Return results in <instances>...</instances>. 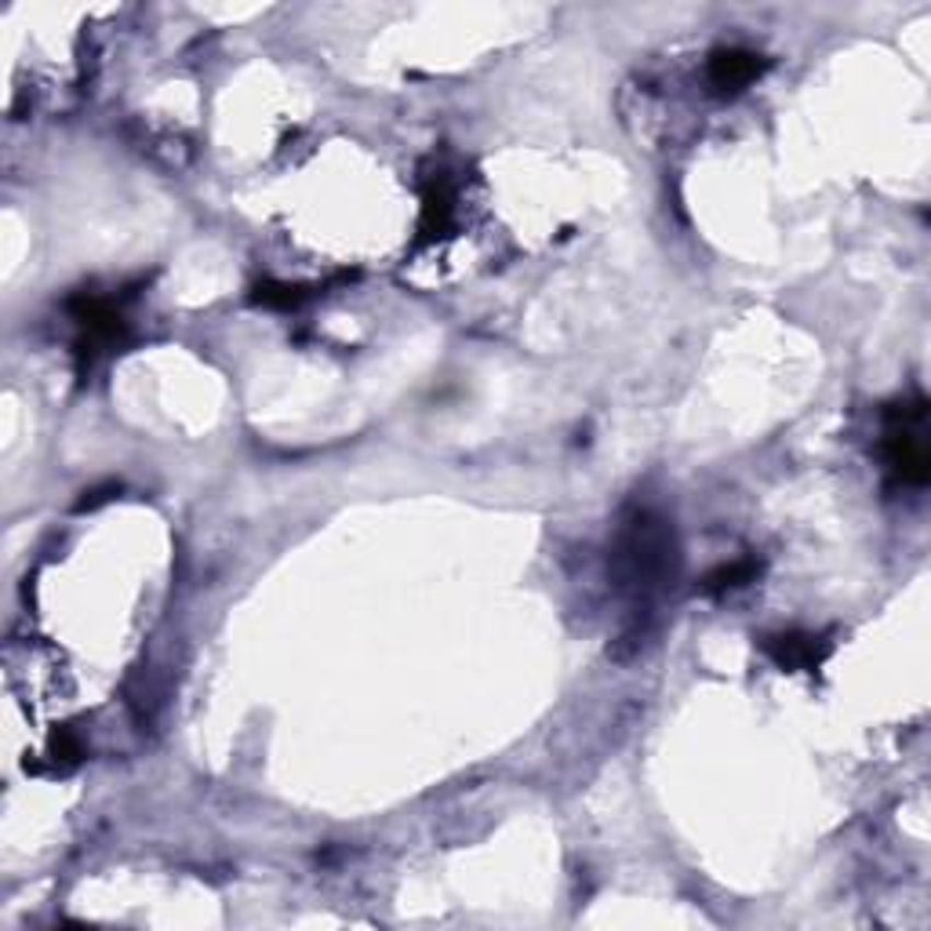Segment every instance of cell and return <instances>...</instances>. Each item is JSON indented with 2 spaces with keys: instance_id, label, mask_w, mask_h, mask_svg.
<instances>
[{
  "instance_id": "6da1fadb",
  "label": "cell",
  "mask_w": 931,
  "mask_h": 931,
  "mask_svg": "<svg viewBox=\"0 0 931 931\" xmlns=\"http://www.w3.org/2000/svg\"><path fill=\"white\" fill-rule=\"evenodd\" d=\"M611 567L627 589L652 597L655 589L674 583L677 575V539L674 528L652 509H630L611 550Z\"/></svg>"
},
{
  "instance_id": "7a4b0ae2",
  "label": "cell",
  "mask_w": 931,
  "mask_h": 931,
  "mask_svg": "<svg viewBox=\"0 0 931 931\" xmlns=\"http://www.w3.org/2000/svg\"><path fill=\"white\" fill-rule=\"evenodd\" d=\"M765 652L775 658L779 669H815L830 655V644L812 633H779V637L765 641Z\"/></svg>"
},
{
  "instance_id": "3957f363",
  "label": "cell",
  "mask_w": 931,
  "mask_h": 931,
  "mask_svg": "<svg viewBox=\"0 0 931 931\" xmlns=\"http://www.w3.org/2000/svg\"><path fill=\"white\" fill-rule=\"evenodd\" d=\"M760 70H765L760 55L746 51V48H721V51H713V59H710V84L717 88V92H739V88L757 81Z\"/></svg>"
},
{
  "instance_id": "277c9868",
  "label": "cell",
  "mask_w": 931,
  "mask_h": 931,
  "mask_svg": "<svg viewBox=\"0 0 931 931\" xmlns=\"http://www.w3.org/2000/svg\"><path fill=\"white\" fill-rule=\"evenodd\" d=\"M884 459H888L892 470L910 484H924L931 473L928 448L910 434V429H895V434L884 440Z\"/></svg>"
},
{
  "instance_id": "5b68a950",
  "label": "cell",
  "mask_w": 931,
  "mask_h": 931,
  "mask_svg": "<svg viewBox=\"0 0 931 931\" xmlns=\"http://www.w3.org/2000/svg\"><path fill=\"white\" fill-rule=\"evenodd\" d=\"M760 572L757 561H735V564H724L717 567L713 575H706V583H702V594H724V589H735L743 583H754Z\"/></svg>"
},
{
  "instance_id": "8992f818",
  "label": "cell",
  "mask_w": 931,
  "mask_h": 931,
  "mask_svg": "<svg viewBox=\"0 0 931 931\" xmlns=\"http://www.w3.org/2000/svg\"><path fill=\"white\" fill-rule=\"evenodd\" d=\"M306 299L302 288H291V284H258L255 302L274 306V310H295Z\"/></svg>"
},
{
  "instance_id": "52a82bcc",
  "label": "cell",
  "mask_w": 931,
  "mask_h": 931,
  "mask_svg": "<svg viewBox=\"0 0 931 931\" xmlns=\"http://www.w3.org/2000/svg\"><path fill=\"white\" fill-rule=\"evenodd\" d=\"M81 757H84V749H81V743H77L70 732H59L51 739V760H55V765H77Z\"/></svg>"
},
{
  "instance_id": "ba28073f",
  "label": "cell",
  "mask_w": 931,
  "mask_h": 931,
  "mask_svg": "<svg viewBox=\"0 0 931 931\" xmlns=\"http://www.w3.org/2000/svg\"><path fill=\"white\" fill-rule=\"evenodd\" d=\"M110 492H117V487L110 484V487H95V492H84V498L77 503V509H95L99 503H106Z\"/></svg>"
}]
</instances>
